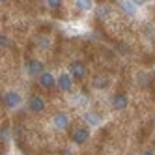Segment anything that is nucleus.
<instances>
[{
    "mask_svg": "<svg viewBox=\"0 0 155 155\" xmlns=\"http://www.w3.org/2000/svg\"><path fill=\"white\" fill-rule=\"evenodd\" d=\"M26 71L30 77H41L45 73V65H43L41 60H36V58H30L26 62Z\"/></svg>",
    "mask_w": 155,
    "mask_h": 155,
    "instance_id": "f257e3e1",
    "label": "nucleus"
},
{
    "mask_svg": "<svg viewBox=\"0 0 155 155\" xmlns=\"http://www.w3.org/2000/svg\"><path fill=\"white\" fill-rule=\"evenodd\" d=\"M28 110L30 112H34V114H43V110H45V101H43V97L34 94V95H30L28 99Z\"/></svg>",
    "mask_w": 155,
    "mask_h": 155,
    "instance_id": "f03ea898",
    "label": "nucleus"
},
{
    "mask_svg": "<svg viewBox=\"0 0 155 155\" xmlns=\"http://www.w3.org/2000/svg\"><path fill=\"white\" fill-rule=\"evenodd\" d=\"M2 103L6 108H17L21 103H23V97H21V94L17 92H6L2 95Z\"/></svg>",
    "mask_w": 155,
    "mask_h": 155,
    "instance_id": "7ed1b4c3",
    "label": "nucleus"
},
{
    "mask_svg": "<svg viewBox=\"0 0 155 155\" xmlns=\"http://www.w3.org/2000/svg\"><path fill=\"white\" fill-rule=\"evenodd\" d=\"M69 75L75 81H84L86 79V65H84V62H73L69 65Z\"/></svg>",
    "mask_w": 155,
    "mask_h": 155,
    "instance_id": "20e7f679",
    "label": "nucleus"
},
{
    "mask_svg": "<svg viewBox=\"0 0 155 155\" xmlns=\"http://www.w3.org/2000/svg\"><path fill=\"white\" fill-rule=\"evenodd\" d=\"M129 105V95L125 92H116L112 95V107L114 110H125Z\"/></svg>",
    "mask_w": 155,
    "mask_h": 155,
    "instance_id": "39448f33",
    "label": "nucleus"
},
{
    "mask_svg": "<svg viewBox=\"0 0 155 155\" xmlns=\"http://www.w3.org/2000/svg\"><path fill=\"white\" fill-rule=\"evenodd\" d=\"M38 82L43 90H52L54 86H58V79H54L52 73H49V71H45L41 77H38Z\"/></svg>",
    "mask_w": 155,
    "mask_h": 155,
    "instance_id": "423d86ee",
    "label": "nucleus"
},
{
    "mask_svg": "<svg viewBox=\"0 0 155 155\" xmlns=\"http://www.w3.org/2000/svg\"><path fill=\"white\" fill-rule=\"evenodd\" d=\"M52 125L56 131H65L69 127V116L64 114V112H56L52 116Z\"/></svg>",
    "mask_w": 155,
    "mask_h": 155,
    "instance_id": "0eeeda50",
    "label": "nucleus"
},
{
    "mask_svg": "<svg viewBox=\"0 0 155 155\" xmlns=\"http://www.w3.org/2000/svg\"><path fill=\"white\" fill-rule=\"evenodd\" d=\"M90 138V131H88L86 127H77L73 133H71V140L73 144H79V146H82V144Z\"/></svg>",
    "mask_w": 155,
    "mask_h": 155,
    "instance_id": "6e6552de",
    "label": "nucleus"
},
{
    "mask_svg": "<svg viewBox=\"0 0 155 155\" xmlns=\"http://www.w3.org/2000/svg\"><path fill=\"white\" fill-rule=\"evenodd\" d=\"M73 77L68 75V73H62L58 77V88H60V92H65V94H69L73 90Z\"/></svg>",
    "mask_w": 155,
    "mask_h": 155,
    "instance_id": "1a4fd4ad",
    "label": "nucleus"
},
{
    "mask_svg": "<svg viewBox=\"0 0 155 155\" xmlns=\"http://www.w3.org/2000/svg\"><path fill=\"white\" fill-rule=\"evenodd\" d=\"M110 86V79L107 75H94L92 77V88L94 90H105Z\"/></svg>",
    "mask_w": 155,
    "mask_h": 155,
    "instance_id": "9d476101",
    "label": "nucleus"
},
{
    "mask_svg": "<svg viewBox=\"0 0 155 155\" xmlns=\"http://www.w3.org/2000/svg\"><path fill=\"white\" fill-rule=\"evenodd\" d=\"M84 121L88 125H92V127H97L99 124H101V116H99L97 112H86L84 114Z\"/></svg>",
    "mask_w": 155,
    "mask_h": 155,
    "instance_id": "9b49d317",
    "label": "nucleus"
},
{
    "mask_svg": "<svg viewBox=\"0 0 155 155\" xmlns=\"http://www.w3.org/2000/svg\"><path fill=\"white\" fill-rule=\"evenodd\" d=\"M137 2H131V0H121V9L127 13V15H135L137 13Z\"/></svg>",
    "mask_w": 155,
    "mask_h": 155,
    "instance_id": "f8f14e48",
    "label": "nucleus"
},
{
    "mask_svg": "<svg viewBox=\"0 0 155 155\" xmlns=\"http://www.w3.org/2000/svg\"><path fill=\"white\" fill-rule=\"evenodd\" d=\"M75 6H77L79 12H90L94 2H92V0H75Z\"/></svg>",
    "mask_w": 155,
    "mask_h": 155,
    "instance_id": "ddd939ff",
    "label": "nucleus"
},
{
    "mask_svg": "<svg viewBox=\"0 0 155 155\" xmlns=\"http://www.w3.org/2000/svg\"><path fill=\"white\" fill-rule=\"evenodd\" d=\"M47 6H49V9H60L62 6H64V0H47Z\"/></svg>",
    "mask_w": 155,
    "mask_h": 155,
    "instance_id": "4468645a",
    "label": "nucleus"
},
{
    "mask_svg": "<svg viewBox=\"0 0 155 155\" xmlns=\"http://www.w3.org/2000/svg\"><path fill=\"white\" fill-rule=\"evenodd\" d=\"M108 13H110V8H108V6H99V8H97V17L103 19V17L108 15Z\"/></svg>",
    "mask_w": 155,
    "mask_h": 155,
    "instance_id": "2eb2a0df",
    "label": "nucleus"
},
{
    "mask_svg": "<svg viewBox=\"0 0 155 155\" xmlns=\"http://www.w3.org/2000/svg\"><path fill=\"white\" fill-rule=\"evenodd\" d=\"M0 47H2V51L9 47V38H8V36H4V34L0 36Z\"/></svg>",
    "mask_w": 155,
    "mask_h": 155,
    "instance_id": "dca6fc26",
    "label": "nucleus"
},
{
    "mask_svg": "<svg viewBox=\"0 0 155 155\" xmlns=\"http://www.w3.org/2000/svg\"><path fill=\"white\" fill-rule=\"evenodd\" d=\"M118 49H120V52H121V54H127V52H129V45H125V43H120Z\"/></svg>",
    "mask_w": 155,
    "mask_h": 155,
    "instance_id": "f3484780",
    "label": "nucleus"
},
{
    "mask_svg": "<svg viewBox=\"0 0 155 155\" xmlns=\"http://www.w3.org/2000/svg\"><path fill=\"white\" fill-rule=\"evenodd\" d=\"M0 137H2V140H6V138H8V131H6L4 127H2V131H0Z\"/></svg>",
    "mask_w": 155,
    "mask_h": 155,
    "instance_id": "a211bd4d",
    "label": "nucleus"
},
{
    "mask_svg": "<svg viewBox=\"0 0 155 155\" xmlns=\"http://www.w3.org/2000/svg\"><path fill=\"white\" fill-rule=\"evenodd\" d=\"M144 155H155L153 151H146V153H144Z\"/></svg>",
    "mask_w": 155,
    "mask_h": 155,
    "instance_id": "6ab92c4d",
    "label": "nucleus"
},
{
    "mask_svg": "<svg viewBox=\"0 0 155 155\" xmlns=\"http://www.w3.org/2000/svg\"><path fill=\"white\" fill-rule=\"evenodd\" d=\"M0 2H2V4H4V2H8V0H0Z\"/></svg>",
    "mask_w": 155,
    "mask_h": 155,
    "instance_id": "aec40b11",
    "label": "nucleus"
},
{
    "mask_svg": "<svg viewBox=\"0 0 155 155\" xmlns=\"http://www.w3.org/2000/svg\"><path fill=\"white\" fill-rule=\"evenodd\" d=\"M135 2H137V4H138V2H142V0H135Z\"/></svg>",
    "mask_w": 155,
    "mask_h": 155,
    "instance_id": "412c9836",
    "label": "nucleus"
}]
</instances>
